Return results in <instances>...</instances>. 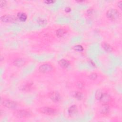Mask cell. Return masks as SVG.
<instances>
[{"mask_svg": "<svg viewBox=\"0 0 122 122\" xmlns=\"http://www.w3.org/2000/svg\"><path fill=\"white\" fill-rule=\"evenodd\" d=\"M13 115L17 118H28L31 117L33 113L32 111L28 109H20L14 111Z\"/></svg>", "mask_w": 122, "mask_h": 122, "instance_id": "6da1fadb", "label": "cell"}, {"mask_svg": "<svg viewBox=\"0 0 122 122\" xmlns=\"http://www.w3.org/2000/svg\"><path fill=\"white\" fill-rule=\"evenodd\" d=\"M37 111L41 113L49 116L55 115L57 112V109L48 106H44L39 108L37 109Z\"/></svg>", "mask_w": 122, "mask_h": 122, "instance_id": "7a4b0ae2", "label": "cell"}, {"mask_svg": "<svg viewBox=\"0 0 122 122\" xmlns=\"http://www.w3.org/2000/svg\"><path fill=\"white\" fill-rule=\"evenodd\" d=\"M107 18L112 21H116L119 19L120 14L119 11L115 9H110L106 13Z\"/></svg>", "mask_w": 122, "mask_h": 122, "instance_id": "3957f363", "label": "cell"}, {"mask_svg": "<svg viewBox=\"0 0 122 122\" xmlns=\"http://www.w3.org/2000/svg\"><path fill=\"white\" fill-rule=\"evenodd\" d=\"M1 103L4 107L10 109H14L17 107V103L12 100L10 99H1Z\"/></svg>", "mask_w": 122, "mask_h": 122, "instance_id": "277c9868", "label": "cell"}, {"mask_svg": "<svg viewBox=\"0 0 122 122\" xmlns=\"http://www.w3.org/2000/svg\"><path fill=\"white\" fill-rule=\"evenodd\" d=\"M39 71L42 73H48L51 72L54 70L53 66L50 63H43L39 67Z\"/></svg>", "mask_w": 122, "mask_h": 122, "instance_id": "5b68a950", "label": "cell"}, {"mask_svg": "<svg viewBox=\"0 0 122 122\" xmlns=\"http://www.w3.org/2000/svg\"><path fill=\"white\" fill-rule=\"evenodd\" d=\"M17 18L15 16L12 15L6 14L0 17V20L2 22L5 23H11L16 21Z\"/></svg>", "mask_w": 122, "mask_h": 122, "instance_id": "8992f818", "label": "cell"}, {"mask_svg": "<svg viewBox=\"0 0 122 122\" xmlns=\"http://www.w3.org/2000/svg\"><path fill=\"white\" fill-rule=\"evenodd\" d=\"M50 99L53 102H59L61 100V94L57 91H52L49 95Z\"/></svg>", "mask_w": 122, "mask_h": 122, "instance_id": "52a82bcc", "label": "cell"}, {"mask_svg": "<svg viewBox=\"0 0 122 122\" xmlns=\"http://www.w3.org/2000/svg\"><path fill=\"white\" fill-rule=\"evenodd\" d=\"M111 96L107 93H103L100 99V102L102 104H108L111 101Z\"/></svg>", "mask_w": 122, "mask_h": 122, "instance_id": "ba28073f", "label": "cell"}, {"mask_svg": "<svg viewBox=\"0 0 122 122\" xmlns=\"http://www.w3.org/2000/svg\"><path fill=\"white\" fill-rule=\"evenodd\" d=\"M27 63V61L24 58H17L13 61V64L17 67H21Z\"/></svg>", "mask_w": 122, "mask_h": 122, "instance_id": "9c48e42d", "label": "cell"}, {"mask_svg": "<svg viewBox=\"0 0 122 122\" xmlns=\"http://www.w3.org/2000/svg\"><path fill=\"white\" fill-rule=\"evenodd\" d=\"M110 112V108L108 104H102L99 109V112L103 115H107Z\"/></svg>", "mask_w": 122, "mask_h": 122, "instance_id": "30bf717a", "label": "cell"}, {"mask_svg": "<svg viewBox=\"0 0 122 122\" xmlns=\"http://www.w3.org/2000/svg\"><path fill=\"white\" fill-rule=\"evenodd\" d=\"M58 64L61 68L66 69L70 66V62L68 60L63 59L59 61Z\"/></svg>", "mask_w": 122, "mask_h": 122, "instance_id": "8fae6325", "label": "cell"}, {"mask_svg": "<svg viewBox=\"0 0 122 122\" xmlns=\"http://www.w3.org/2000/svg\"><path fill=\"white\" fill-rule=\"evenodd\" d=\"M77 107L76 105H72L68 108V112L70 116H73L76 114V113L77 112Z\"/></svg>", "mask_w": 122, "mask_h": 122, "instance_id": "7c38bea8", "label": "cell"}, {"mask_svg": "<svg viewBox=\"0 0 122 122\" xmlns=\"http://www.w3.org/2000/svg\"><path fill=\"white\" fill-rule=\"evenodd\" d=\"M102 46L103 50L108 52H112L113 51L112 47L106 42H102Z\"/></svg>", "mask_w": 122, "mask_h": 122, "instance_id": "4fadbf2b", "label": "cell"}, {"mask_svg": "<svg viewBox=\"0 0 122 122\" xmlns=\"http://www.w3.org/2000/svg\"><path fill=\"white\" fill-rule=\"evenodd\" d=\"M67 31L64 28H60L56 31V35L59 38H61L67 33Z\"/></svg>", "mask_w": 122, "mask_h": 122, "instance_id": "5bb4252c", "label": "cell"}, {"mask_svg": "<svg viewBox=\"0 0 122 122\" xmlns=\"http://www.w3.org/2000/svg\"><path fill=\"white\" fill-rule=\"evenodd\" d=\"M33 88V83L31 82H29V83H27L25 85H24L21 89L22 90L25 92H30L32 90Z\"/></svg>", "mask_w": 122, "mask_h": 122, "instance_id": "9a60e30c", "label": "cell"}, {"mask_svg": "<svg viewBox=\"0 0 122 122\" xmlns=\"http://www.w3.org/2000/svg\"><path fill=\"white\" fill-rule=\"evenodd\" d=\"M17 17L18 19L21 21L24 22L27 20V16L24 12H19L17 14Z\"/></svg>", "mask_w": 122, "mask_h": 122, "instance_id": "2e32d148", "label": "cell"}, {"mask_svg": "<svg viewBox=\"0 0 122 122\" xmlns=\"http://www.w3.org/2000/svg\"><path fill=\"white\" fill-rule=\"evenodd\" d=\"M73 96L76 99L78 100H81L83 97V95L81 92L79 91H76L74 92Z\"/></svg>", "mask_w": 122, "mask_h": 122, "instance_id": "e0dca14e", "label": "cell"}, {"mask_svg": "<svg viewBox=\"0 0 122 122\" xmlns=\"http://www.w3.org/2000/svg\"><path fill=\"white\" fill-rule=\"evenodd\" d=\"M72 49L77 51H83V47L81 45H76L72 47Z\"/></svg>", "mask_w": 122, "mask_h": 122, "instance_id": "ac0fdd59", "label": "cell"}, {"mask_svg": "<svg viewBox=\"0 0 122 122\" xmlns=\"http://www.w3.org/2000/svg\"><path fill=\"white\" fill-rule=\"evenodd\" d=\"M102 93H103L101 90H98L95 93V99L97 100H100Z\"/></svg>", "mask_w": 122, "mask_h": 122, "instance_id": "d6986e66", "label": "cell"}, {"mask_svg": "<svg viewBox=\"0 0 122 122\" xmlns=\"http://www.w3.org/2000/svg\"><path fill=\"white\" fill-rule=\"evenodd\" d=\"M38 23L39 24H40L41 25V26H43V25H45L47 23V21L46 20H45V19H42V18H39L38 20Z\"/></svg>", "mask_w": 122, "mask_h": 122, "instance_id": "ffe728a7", "label": "cell"}, {"mask_svg": "<svg viewBox=\"0 0 122 122\" xmlns=\"http://www.w3.org/2000/svg\"><path fill=\"white\" fill-rule=\"evenodd\" d=\"M89 77L91 80H94L97 78V74L96 73H92L90 74Z\"/></svg>", "mask_w": 122, "mask_h": 122, "instance_id": "44dd1931", "label": "cell"}, {"mask_svg": "<svg viewBox=\"0 0 122 122\" xmlns=\"http://www.w3.org/2000/svg\"><path fill=\"white\" fill-rule=\"evenodd\" d=\"M77 87L79 89H82L84 87V84L81 81H78L76 83Z\"/></svg>", "mask_w": 122, "mask_h": 122, "instance_id": "7402d4cb", "label": "cell"}, {"mask_svg": "<svg viewBox=\"0 0 122 122\" xmlns=\"http://www.w3.org/2000/svg\"><path fill=\"white\" fill-rule=\"evenodd\" d=\"M94 13V10L93 9H89L87 10V14L88 15V16H92L93 15Z\"/></svg>", "mask_w": 122, "mask_h": 122, "instance_id": "603a6c76", "label": "cell"}, {"mask_svg": "<svg viewBox=\"0 0 122 122\" xmlns=\"http://www.w3.org/2000/svg\"><path fill=\"white\" fill-rule=\"evenodd\" d=\"M7 4V1L5 0H0V5L1 8L5 7Z\"/></svg>", "mask_w": 122, "mask_h": 122, "instance_id": "cb8c5ba5", "label": "cell"}, {"mask_svg": "<svg viewBox=\"0 0 122 122\" xmlns=\"http://www.w3.org/2000/svg\"><path fill=\"white\" fill-rule=\"evenodd\" d=\"M55 1L54 0H44V2L47 4H52L54 3Z\"/></svg>", "mask_w": 122, "mask_h": 122, "instance_id": "d4e9b609", "label": "cell"}, {"mask_svg": "<svg viewBox=\"0 0 122 122\" xmlns=\"http://www.w3.org/2000/svg\"><path fill=\"white\" fill-rule=\"evenodd\" d=\"M122 0L119 1L117 2V6H118V7L120 10L122 9Z\"/></svg>", "mask_w": 122, "mask_h": 122, "instance_id": "484cf974", "label": "cell"}, {"mask_svg": "<svg viewBox=\"0 0 122 122\" xmlns=\"http://www.w3.org/2000/svg\"><path fill=\"white\" fill-rule=\"evenodd\" d=\"M71 8L70 7H66V8H65V9H64L65 11L66 12H67V13L70 12L71 11Z\"/></svg>", "mask_w": 122, "mask_h": 122, "instance_id": "4316f807", "label": "cell"}, {"mask_svg": "<svg viewBox=\"0 0 122 122\" xmlns=\"http://www.w3.org/2000/svg\"><path fill=\"white\" fill-rule=\"evenodd\" d=\"M76 2H84V0H77V1H76Z\"/></svg>", "mask_w": 122, "mask_h": 122, "instance_id": "83f0119b", "label": "cell"}]
</instances>
